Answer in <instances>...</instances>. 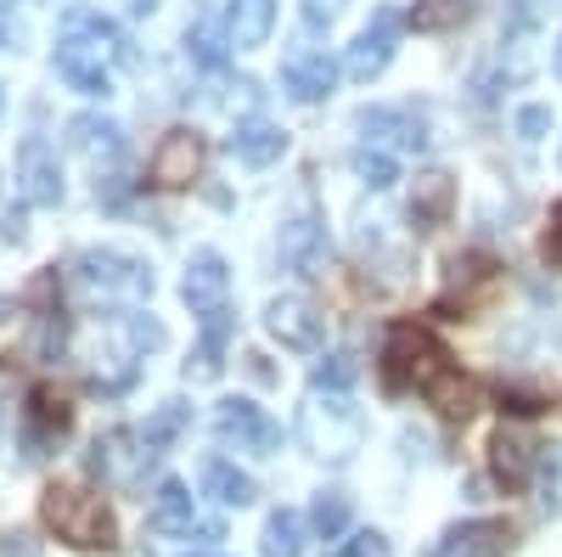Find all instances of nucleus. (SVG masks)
I'll use <instances>...</instances> for the list:
<instances>
[{
  "mask_svg": "<svg viewBox=\"0 0 562 557\" xmlns=\"http://www.w3.org/2000/svg\"><path fill=\"white\" fill-rule=\"evenodd\" d=\"M119 63H124V34L102 12L68 7L63 34H57V74L79 90V97H108Z\"/></svg>",
  "mask_w": 562,
  "mask_h": 557,
  "instance_id": "obj_1",
  "label": "nucleus"
},
{
  "mask_svg": "<svg viewBox=\"0 0 562 557\" xmlns=\"http://www.w3.org/2000/svg\"><path fill=\"white\" fill-rule=\"evenodd\" d=\"M40 519L57 530L63 546L74 552H113L119 546V519L108 513L102 495H90L79 484H52L40 495Z\"/></svg>",
  "mask_w": 562,
  "mask_h": 557,
  "instance_id": "obj_2",
  "label": "nucleus"
},
{
  "mask_svg": "<svg viewBox=\"0 0 562 557\" xmlns=\"http://www.w3.org/2000/svg\"><path fill=\"white\" fill-rule=\"evenodd\" d=\"M299 439L310 456L333 461V468H344V461L360 450L366 439V416L349 405V394H333V389H310V400L299 405Z\"/></svg>",
  "mask_w": 562,
  "mask_h": 557,
  "instance_id": "obj_3",
  "label": "nucleus"
},
{
  "mask_svg": "<svg viewBox=\"0 0 562 557\" xmlns=\"http://www.w3.org/2000/svg\"><path fill=\"white\" fill-rule=\"evenodd\" d=\"M74 282L85 299H102V304H140L153 299V265L119 254V248H85L74 259Z\"/></svg>",
  "mask_w": 562,
  "mask_h": 557,
  "instance_id": "obj_4",
  "label": "nucleus"
},
{
  "mask_svg": "<svg viewBox=\"0 0 562 557\" xmlns=\"http://www.w3.org/2000/svg\"><path fill=\"white\" fill-rule=\"evenodd\" d=\"M450 355L416 327V321H394L389 338H383V389L405 394V389H428L434 371H445Z\"/></svg>",
  "mask_w": 562,
  "mask_h": 557,
  "instance_id": "obj_5",
  "label": "nucleus"
},
{
  "mask_svg": "<svg viewBox=\"0 0 562 557\" xmlns=\"http://www.w3.org/2000/svg\"><path fill=\"white\" fill-rule=\"evenodd\" d=\"M158 450H147V439H140V428H113L102 434L97 445H90V474H97L102 484H119V490H135L140 474H147V461Z\"/></svg>",
  "mask_w": 562,
  "mask_h": 557,
  "instance_id": "obj_6",
  "label": "nucleus"
},
{
  "mask_svg": "<svg viewBox=\"0 0 562 557\" xmlns=\"http://www.w3.org/2000/svg\"><path fill=\"white\" fill-rule=\"evenodd\" d=\"M203 158H209V147H203L198 130H169L153 153V164H147V175H153L158 192H186V186L203 175Z\"/></svg>",
  "mask_w": 562,
  "mask_h": 557,
  "instance_id": "obj_7",
  "label": "nucleus"
},
{
  "mask_svg": "<svg viewBox=\"0 0 562 557\" xmlns=\"http://www.w3.org/2000/svg\"><path fill=\"white\" fill-rule=\"evenodd\" d=\"M214 434L237 450H254V456H276V445H281V428L254 400H220L214 405Z\"/></svg>",
  "mask_w": 562,
  "mask_h": 557,
  "instance_id": "obj_8",
  "label": "nucleus"
},
{
  "mask_svg": "<svg viewBox=\"0 0 562 557\" xmlns=\"http://www.w3.org/2000/svg\"><path fill=\"white\" fill-rule=\"evenodd\" d=\"M180 299L192 304L198 321L231 310V270H225V259H220L214 248H198V254H192V265H186V282H180Z\"/></svg>",
  "mask_w": 562,
  "mask_h": 557,
  "instance_id": "obj_9",
  "label": "nucleus"
},
{
  "mask_svg": "<svg viewBox=\"0 0 562 557\" xmlns=\"http://www.w3.org/2000/svg\"><path fill=\"white\" fill-rule=\"evenodd\" d=\"M394 40H400V12L394 7H383L378 18L366 23V34L349 45V57H344V74L355 79V85H371L389 63H394Z\"/></svg>",
  "mask_w": 562,
  "mask_h": 557,
  "instance_id": "obj_10",
  "label": "nucleus"
},
{
  "mask_svg": "<svg viewBox=\"0 0 562 557\" xmlns=\"http://www.w3.org/2000/svg\"><path fill=\"white\" fill-rule=\"evenodd\" d=\"M18 192H23V203H34V209H57V203H63L57 153L45 147L40 135H29V142L18 147Z\"/></svg>",
  "mask_w": 562,
  "mask_h": 557,
  "instance_id": "obj_11",
  "label": "nucleus"
},
{
  "mask_svg": "<svg viewBox=\"0 0 562 557\" xmlns=\"http://www.w3.org/2000/svg\"><path fill=\"white\" fill-rule=\"evenodd\" d=\"M490 293H495V265L484 254H456L450 259V288H445V299L434 310L445 321H461L467 310H473L479 299H490Z\"/></svg>",
  "mask_w": 562,
  "mask_h": 557,
  "instance_id": "obj_12",
  "label": "nucleus"
},
{
  "mask_svg": "<svg viewBox=\"0 0 562 557\" xmlns=\"http://www.w3.org/2000/svg\"><path fill=\"white\" fill-rule=\"evenodd\" d=\"M265 327L281 349H321V310L299 293H281L265 304Z\"/></svg>",
  "mask_w": 562,
  "mask_h": 557,
  "instance_id": "obj_13",
  "label": "nucleus"
},
{
  "mask_svg": "<svg viewBox=\"0 0 562 557\" xmlns=\"http://www.w3.org/2000/svg\"><path fill=\"white\" fill-rule=\"evenodd\" d=\"M153 530L164 535H203V541H225L220 524H203L198 506H192V490H186L180 479H164L158 484V501H153Z\"/></svg>",
  "mask_w": 562,
  "mask_h": 557,
  "instance_id": "obj_14",
  "label": "nucleus"
},
{
  "mask_svg": "<svg viewBox=\"0 0 562 557\" xmlns=\"http://www.w3.org/2000/svg\"><path fill=\"white\" fill-rule=\"evenodd\" d=\"M535 468H540V445H535L524 428H501V434L490 439V474H495L506 490H529Z\"/></svg>",
  "mask_w": 562,
  "mask_h": 557,
  "instance_id": "obj_15",
  "label": "nucleus"
},
{
  "mask_svg": "<svg viewBox=\"0 0 562 557\" xmlns=\"http://www.w3.org/2000/svg\"><path fill=\"white\" fill-rule=\"evenodd\" d=\"M355 124L366 130V142H389V147H428V119L416 108H360Z\"/></svg>",
  "mask_w": 562,
  "mask_h": 557,
  "instance_id": "obj_16",
  "label": "nucleus"
},
{
  "mask_svg": "<svg viewBox=\"0 0 562 557\" xmlns=\"http://www.w3.org/2000/svg\"><path fill=\"white\" fill-rule=\"evenodd\" d=\"M281 85L293 90V102L315 108L333 97V85H338V63L326 57V52H293L288 63H281Z\"/></svg>",
  "mask_w": 562,
  "mask_h": 557,
  "instance_id": "obj_17",
  "label": "nucleus"
},
{
  "mask_svg": "<svg viewBox=\"0 0 562 557\" xmlns=\"http://www.w3.org/2000/svg\"><path fill=\"white\" fill-rule=\"evenodd\" d=\"M506 546H512V524L506 519H473V524L450 530L428 557H501Z\"/></svg>",
  "mask_w": 562,
  "mask_h": 557,
  "instance_id": "obj_18",
  "label": "nucleus"
},
{
  "mask_svg": "<svg viewBox=\"0 0 562 557\" xmlns=\"http://www.w3.org/2000/svg\"><path fill=\"white\" fill-rule=\"evenodd\" d=\"M450 209H456V180H450L445 169L416 175V186H411V220H416V231L445 225V220H450Z\"/></svg>",
  "mask_w": 562,
  "mask_h": 557,
  "instance_id": "obj_19",
  "label": "nucleus"
},
{
  "mask_svg": "<svg viewBox=\"0 0 562 557\" xmlns=\"http://www.w3.org/2000/svg\"><path fill=\"white\" fill-rule=\"evenodd\" d=\"M74 428V405L57 400L52 389H34L29 394V456H45V445L63 439Z\"/></svg>",
  "mask_w": 562,
  "mask_h": 557,
  "instance_id": "obj_20",
  "label": "nucleus"
},
{
  "mask_svg": "<svg viewBox=\"0 0 562 557\" xmlns=\"http://www.w3.org/2000/svg\"><path fill=\"white\" fill-rule=\"evenodd\" d=\"M231 153H237L248 169H270L281 153H288V135H281V124H270V119H243L237 135H231Z\"/></svg>",
  "mask_w": 562,
  "mask_h": 557,
  "instance_id": "obj_21",
  "label": "nucleus"
},
{
  "mask_svg": "<svg viewBox=\"0 0 562 557\" xmlns=\"http://www.w3.org/2000/svg\"><path fill=\"white\" fill-rule=\"evenodd\" d=\"M68 147L85 153L90 164H113V158L124 153V130H119L113 119H90V113H85V119L68 124Z\"/></svg>",
  "mask_w": 562,
  "mask_h": 557,
  "instance_id": "obj_22",
  "label": "nucleus"
},
{
  "mask_svg": "<svg viewBox=\"0 0 562 557\" xmlns=\"http://www.w3.org/2000/svg\"><path fill=\"white\" fill-rule=\"evenodd\" d=\"M321 225L310 220V214H299V220H288L281 225V265L288 270H299V276H315L321 270Z\"/></svg>",
  "mask_w": 562,
  "mask_h": 557,
  "instance_id": "obj_23",
  "label": "nucleus"
},
{
  "mask_svg": "<svg viewBox=\"0 0 562 557\" xmlns=\"http://www.w3.org/2000/svg\"><path fill=\"white\" fill-rule=\"evenodd\" d=\"M428 394V405H439V416H450V423H467V416L479 411V389L461 378L456 366H445V371H434V383L422 389Z\"/></svg>",
  "mask_w": 562,
  "mask_h": 557,
  "instance_id": "obj_24",
  "label": "nucleus"
},
{
  "mask_svg": "<svg viewBox=\"0 0 562 557\" xmlns=\"http://www.w3.org/2000/svg\"><path fill=\"white\" fill-rule=\"evenodd\" d=\"M225 344H231V310H220V315H209V321H203V338H198V355L186 360V378H192V383L220 378V366H225Z\"/></svg>",
  "mask_w": 562,
  "mask_h": 557,
  "instance_id": "obj_25",
  "label": "nucleus"
},
{
  "mask_svg": "<svg viewBox=\"0 0 562 557\" xmlns=\"http://www.w3.org/2000/svg\"><path fill=\"white\" fill-rule=\"evenodd\" d=\"M270 29H276V0H237V7H231V23H225V34H231V45H237V52H254V45H265Z\"/></svg>",
  "mask_w": 562,
  "mask_h": 557,
  "instance_id": "obj_26",
  "label": "nucleus"
},
{
  "mask_svg": "<svg viewBox=\"0 0 562 557\" xmlns=\"http://www.w3.org/2000/svg\"><path fill=\"white\" fill-rule=\"evenodd\" d=\"M203 490H209L220 506H248V501L259 495V484H254V479L237 468V461H220V456H214L209 468H203Z\"/></svg>",
  "mask_w": 562,
  "mask_h": 557,
  "instance_id": "obj_27",
  "label": "nucleus"
},
{
  "mask_svg": "<svg viewBox=\"0 0 562 557\" xmlns=\"http://www.w3.org/2000/svg\"><path fill=\"white\" fill-rule=\"evenodd\" d=\"M473 12H479L473 0H416V7H411V29L416 34H450Z\"/></svg>",
  "mask_w": 562,
  "mask_h": 557,
  "instance_id": "obj_28",
  "label": "nucleus"
},
{
  "mask_svg": "<svg viewBox=\"0 0 562 557\" xmlns=\"http://www.w3.org/2000/svg\"><path fill=\"white\" fill-rule=\"evenodd\" d=\"M186 423H192V405H186V400H164L153 416H147V428H140V439H147V450H169L180 434H186Z\"/></svg>",
  "mask_w": 562,
  "mask_h": 557,
  "instance_id": "obj_29",
  "label": "nucleus"
},
{
  "mask_svg": "<svg viewBox=\"0 0 562 557\" xmlns=\"http://www.w3.org/2000/svg\"><path fill=\"white\" fill-rule=\"evenodd\" d=\"M265 557H304V519L293 506H281V513L265 519Z\"/></svg>",
  "mask_w": 562,
  "mask_h": 557,
  "instance_id": "obj_30",
  "label": "nucleus"
},
{
  "mask_svg": "<svg viewBox=\"0 0 562 557\" xmlns=\"http://www.w3.org/2000/svg\"><path fill=\"white\" fill-rule=\"evenodd\" d=\"M355 175L371 186V192H383V186H394L400 180V158L389 153V147H378V142H366V147H355Z\"/></svg>",
  "mask_w": 562,
  "mask_h": 557,
  "instance_id": "obj_31",
  "label": "nucleus"
},
{
  "mask_svg": "<svg viewBox=\"0 0 562 557\" xmlns=\"http://www.w3.org/2000/svg\"><path fill=\"white\" fill-rule=\"evenodd\" d=\"M310 524H315L321 541H338V535L349 530V495H344V490H321L315 506H310Z\"/></svg>",
  "mask_w": 562,
  "mask_h": 557,
  "instance_id": "obj_32",
  "label": "nucleus"
},
{
  "mask_svg": "<svg viewBox=\"0 0 562 557\" xmlns=\"http://www.w3.org/2000/svg\"><path fill=\"white\" fill-rule=\"evenodd\" d=\"M355 378H360V360L338 349V355H326V360L315 366V378H310V383H315V389H333V394H349Z\"/></svg>",
  "mask_w": 562,
  "mask_h": 557,
  "instance_id": "obj_33",
  "label": "nucleus"
},
{
  "mask_svg": "<svg viewBox=\"0 0 562 557\" xmlns=\"http://www.w3.org/2000/svg\"><path fill=\"white\" fill-rule=\"evenodd\" d=\"M186 52H192L203 68H225V45H220V34L209 23H198L192 34H186Z\"/></svg>",
  "mask_w": 562,
  "mask_h": 557,
  "instance_id": "obj_34",
  "label": "nucleus"
},
{
  "mask_svg": "<svg viewBox=\"0 0 562 557\" xmlns=\"http://www.w3.org/2000/svg\"><path fill=\"white\" fill-rule=\"evenodd\" d=\"M333 557H394V546H389V535H378V530H360V535H349Z\"/></svg>",
  "mask_w": 562,
  "mask_h": 557,
  "instance_id": "obj_35",
  "label": "nucleus"
},
{
  "mask_svg": "<svg viewBox=\"0 0 562 557\" xmlns=\"http://www.w3.org/2000/svg\"><path fill=\"white\" fill-rule=\"evenodd\" d=\"M512 124H518V135H524V142H540V135L551 130V108L529 102V108H518V119H512Z\"/></svg>",
  "mask_w": 562,
  "mask_h": 557,
  "instance_id": "obj_36",
  "label": "nucleus"
},
{
  "mask_svg": "<svg viewBox=\"0 0 562 557\" xmlns=\"http://www.w3.org/2000/svg\"><path fill=\"white\" fill-rule=\"evenodd\" d=\"M501 411H512V416H540L546 400L529 394V389H501Z\"/></svg>",
  "mask_w": 562,
  "mask_h": 557,
  "instance_id": "obj_37",
  "label": "nucleus"
},
{
  "mask_svg": "<svg viewBox=\"0 0 562 557\" xmlns=\"http://www.w3.org/2000/svg\"><path fill=\"white\" fill-rule=\"evenodd\" d=\"M540 254H546V265H557V270H562V203H557V209H551V220H546Z\"/></svg>",
  "mask_w": 562,
  "mask_h": 557,
  "instance_id": "obj_38",
  "label": "nucleus"
},
{
  "mask_svg": "<svg viewBox=\"0 0 562 557\" xmlns=\"http://www.w3.org/2000/svg\"><path fill=\"white\" fill-rule=\"evenodd\" d=\"M0 237H7V243H23V220H18V214H7V225H0Z\"/></svg>",
  "mask_w": 562,
  "mask_h": 557,
  "instance_id": "obj_39",
  "label": "nucleus"
},
{
  "mask_svg": "<svg viewBox=\"0 0 562 557\" xmlns=\"http://www.w3.org/2000/svg\"><path fill=\"white\" fill-rule=\"evenodd\" d=\"M18 546H7V557H34V535H12Z\"/></svg>",
  "mask_w": 562,
  "mask_h": 557,
  "instance_id": "obj_40",
  "label": "nucleus"
},
{
  "mask_svg": "<svg viewBox=\"0 0 562 557\" xmlns=\"http://www.w3.org/2000/svg\"><path fill=\"white\" fill-rule=\"evenodd\" d=\"M18 315H23V310H18L12 299H0V333H7V327H12V321H18Z\"/></svg>",
  "mask_w": 562,
  "mask_h": 557,
  "instance_id": "obj_41",
  "label": "nucleus"
},
{
  "mask_svg": "<svg viewBox=\"0 0 562 557\" xmlns=\"http://www.w3.org/2000/svg\"><path fill=\"white\" fill-rule=\"evenodd\" d=\"M551 68H557V79H562V34H557V45H551Z\"/></svg>",
  "mask_w": 562,
  "mask_h": 557,
  "instance_id": "obj_42",
  "label": "nucleus"
},
{
  "mask_svg": "<svg viewBox=\"0 0 562 557\" xmlns=\"http://www.w3.org/2000/svg\"><path fill=\"white\" fill-rule=\"evenodd\" d=\"M0 108H7V90H0Z\"/></svg>",
  "mask_w": 562,
  "mask_h": 557,
  "instance_id": "obj_43",
  "label": "nucleus"
},
{
  "mask_svg": "<svg viewBox=\"0 0 562 557\" xmlns=\"http://www.w3.org/2000/svg\"><path fill=\"white\" fill-rule=\"evenodd\" d=\"M0 7H12V0H0Z\"/></svg>",
  "mask_w": 562,
  "mask_h": 557,
  "instance_id": "obj_44",
  "label": "nucleus"
}]
</instances>
